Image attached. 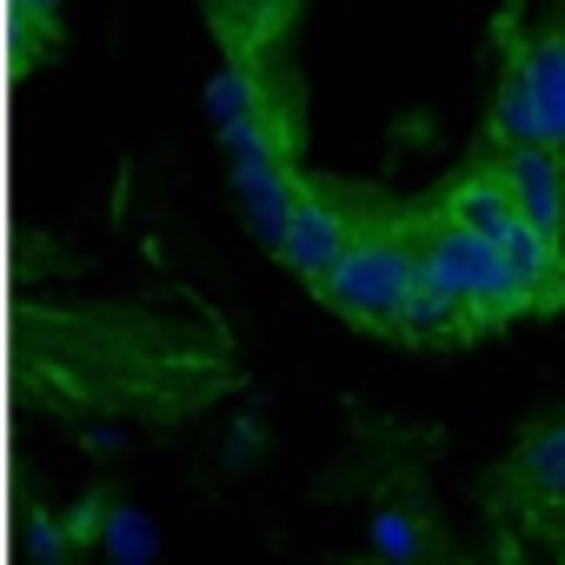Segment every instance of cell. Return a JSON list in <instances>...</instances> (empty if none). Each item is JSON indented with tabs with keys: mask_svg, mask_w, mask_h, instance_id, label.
<instances>
[{
	"mask_svg": "<svg viewBox=\"0 0 565 565\" xmlns=\"http://www.w3.org/2000/svg\"><path fill=\"white\" fill-rule=\"evenodd\" d=\"M525 81H532V114L539 140L565 160V21L525 34Z\"/></svg>",
	"mask_w": 565,
	"mask_h": 565,
	"instance_id": "obj_6",
	"label": "cell"
},
{
	"mask_svg": "<svg viewBox=\"0 0 565 565\" xmlns=\"http://www.w3.org/2000/svg\"><path fill=\"white\" fill-rule=\"evenodd\" d=\"M492 147H525L539 140V114H532V81H525V34H505V54H499V87H492Z\"/></svg>",
	"mask_w": 565,
	"mask_h": 565,
	"instance_id": "obj_9",
	"label": "cell"
},
{
	"mask_svg": "<svg viewBox=\"0 0 565 565\" xmlns=\"http://www.w3.org/2000/svg\"><path fill=\"white\" fill-rule=\"evenodd\" d=\"M492 246H499V259H505V273H512L525 313H532V307H565V239L539 233L532 220H512Z\"/></svg>",
	"mask_w": 565,
	"mask_h": 565,
	"instance_id": "obj_5",
	"label": "cell"
},
{
	"mask_svg": "<svg viewBox=\"0 0 565 565\" xmlns=\"http://www.w3.org/2000/svg\"><path fill=\"white\" fill-rule=\"evenodd\" d=\"M54 8H61V0H14L21 21H54Z\"/></svg>",
	"mask_w": 565,
	"mask_h": 565,
	"instance_id": "obj_11",
	"label": "cell"
},
{
	"mask_svg": "<svg viewBox=\"0 0 565 565\" xmlns=\"http://www.w3.org/2000/svg\"><path fill=\"white\" fill-rule=\"evenodd\" d=\"M419 273L439 279L446 294L466 300V313L479 320V333H486V327H505V320L525 313V300H519V287H512V273H505L499 246L479 239V233H466V226L446 220L439 206L419 220Z\"/></svg>",
	"mask_w": 565,
	"mask_h": 565,
	"instance_id": "obj_2",
	"label": "cell"
},
{
	"mask_svg": "<svg viewBox=\"0 0 565 565\" xmlns=\"http://www.w3.org/2000/svg\"><path fill=\"white\" fill-rule=\"evenodd\" d=\"M492 173L505 180L519 220H532L539 233L565 239V160L545 147V140H525V147H492Z\"/></svg>",
	"mask_w": 565,
	"mask_h": 565,
	"instance_id": "obj_4",
	"label": "cell"
},
{
	"mask_svg": "<svg viewBox=\"0 0 565 565\" xmlns=\"http://www.w3.org/2000/svg\"><path fill=\"white\" fill-rule=\"evenodd\" d=\"M353 226H360V213L340 200V193H327V186H294V206H287V220H279V233H273V253H279V266H294L307 287L333 266V253L353 239Z\"/></svg>",
	"mask_w": 565,
	"mask_h": 565,
	"instance_id": "obj_3",
	"label": "cell"
},
{
	"mask_svg": "<svg viewBox=\"0 0 565 565\" xmlns=\"http://www.w3.org/2000/svg\"><path fill=\"white\" fill-rule=\"evenodd\" d=\"M558 472H565V413L545 419V426H532V433L519 439V452H512V479H519L525 492H545Z\"/></svg>",
	"mask_w": 565,
	"mask_h": 565,
	"instance_id": "obj_10",
	"label": "cell"
},
{
	"mask_svg": "<svg viewBox=\"0 0 565 565\" xmlns=\"http://www.w3.org/2000/svg\"><path fill=\"white\" fill-rule=\"evenodd\" d=\"M439 213H446V220H459V226H466V233H479V239H499V233L519 220V206H512L505 180L492 173V160L466 167V173L439 193Z\"/></svg>",
	"mask_w": 565,
	"mask_h": 565,
	"instance_id": "obj_8",
	"label": "cell"
},
{
	"mask_svg": "<svg viewBox=\"0 0 565 565\" xmlns=\"http://www.w3.org/2000/svg\"><path fill=\"white\" fill-rule=\"evenodd\" d=\"M479 333V320L466 313V300L459 294H446L439 279H413L406 287V300H399V320H393V340H413V347H459V340H472Z\"/></svg>",
	"mask_w": 565,
	"mask_h": 565,
	"instance_id": "obj_7",
	"label": "cell"
},
{
	"mask_svg": "<svg viewBox=\"0 0 565 565\" xmlns=\"http://www.w3.org/2000/svg\"><path fill=\"white\" fill-rule=\"evenodd\" d=\"M413 279H419V220H360L353 239L333 253V266L313 279V294L340 320L393 333Z\"/></svg>",
	"mask_w": 565,
	"mask_h": 565,
	"instance_id": "obj_1",
	"label": "cell"
},
{
	"mask_svg": "<svg viewBox=\"0 0 565 565\" xmlns=\"http://www.w3.org/2000/svg\"><path fill=\"white\" fill-rule=\"evenodd\" d=\"M545 505H565V472H558L545 492H532V512H545Z\"/></svg>",
	"mask_w": 565,
	"mask_h": 565,
	"instance_id": "obj_12",
	"label": "cell"
}]
</instances>
